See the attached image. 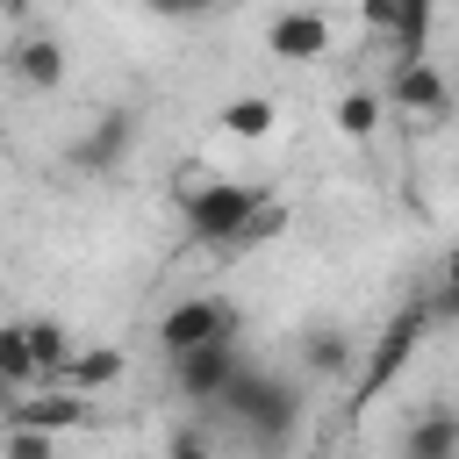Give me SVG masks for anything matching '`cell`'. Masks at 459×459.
<instances>
[{
	"label": "cell",
	"mask_w": 459,
	"mask_h": 459,
	"mask_svg": "<svg viewBox=\"0 0 459 459\" xmlns=\"http://www.w3.org/2000/svg\"><path fill=\"white\" fill-rule=\"evenodd\" d=\"M273 194H258V186H244V179H172V208H179V222H186V244H201V251H215V258H230V244L244 237V222L265 208Z\"/></svg>",
	"instance_id": "obj_1"
},
{
	"label": "cell",
	"mask_w": 459,
	"mask_h": 459,
	"mask_svg": "<svg viewBox=\"0 0 459 459\" xmlns=\"http://www.w3.org/2000/svg\"><path fill=\"white\" fill-rule=\"evenodd\" d=\"M215 409H222L251 445H265V452H280V445L301 430V394H294L280 373L251 366V359H237V373H230V387L215 394Z\"/></svg>",
	"instance_id": "obj_2"
},
{
	"label": "cell",
	"mask_w": 459,
	"mask_h": 459,
	"mask_svg": "<svg viewBox=\"0 0 459 459\" xmlns=\"http://www.w3.org/2000/svg\"><path fill=\"white\" fill-rule=\"evenodd\" d=\"M430 323H437V308H430V294H416V301H402L387 323H380V337L366 344V359H359V380H351V402H344V416L359 423L394 380H402V366L423 351V337H430Z\"/></svg>",
	"instance_id": "obj_3"
},
{
	"label": "cell",
	"mask_w": 459,
	"mask_h": 459,
	"mask_svg": "<svg viewBox=\"0 0 459 459\" xmlns=\"http://www.w3.org/2000/svg\"><path fill=\"white\" fill-rule=\"evenodd\" d=\"M129 151H136V108H100V115L86 122V136L65 151V165H72L79 179H108V172L129 165Z\"/></svg>",
	"instance_id": "obj_4"
},
{
	"label": "cell",
	"mask_w": 459,
	"mask_h": 459,
	"mask_svg": "<svg viewBox=\"0 0 459 459\" xmlns=\"http://www.w3.org/2000/svg\"><path fill=\"white\" fill-rule=\"evenodd\" d=\"M237 330H244V316H237L222 294H194V301H172V308L158 316L165 359H172V351H194V344H215V337H237Z\"/></svg>",
	"instance_id": "obj_5"
},
{
	"label": "cell",
	"mask_w": 459,
	"mask_h": 459,
	"mask_svg": "<svg viewBox=\"0 0 459 459\" xmlns=\"http://www.w3.org/2000/svg\"><path fill=\"white\" fill-rule=\"evenodd\" d=\"M237 337H215V344H194V351H172L165 366H172V394L179 402H208L215 409V394L230 387V373H237Z\"/></svg>",
	"instance_id": "obj_6"
},
{
	"label": "cell",
	"mask_w": 459,
	"mask_h": 459,
	"mask_svg": "<svg viewBox=\"0 0 459 459\" xmlns=\"http://www.w3.org/2000/svg\"><path fill=\"white\" fill-rule=\"evenodd\" d=\"M387 108L394 115H416V122H445L452 115V86H445V72L430 57H409V65L387 72Z\"/></svg>",
	"instance_id": "obj_7"
},
{
	"label": "cell",
	"mask_w": 459,
	"mask_h": 459,
	"mask_svg": "<svg viewBox=\"0 0 459 459\" xmlns=\"http://www.w3.org/2000/svg\"><path fill=\"white\" fill-rule=\"evenodd\" d=\"M330 14H316V7H280L273 22H265V50L280 57V65H316V57H330Z\"/></svg>",
	"instance_id": "obj_8"
},
{
	"label": "cell",
	"mask_w": 459,
	"mask_h": 459,
	"mask_svg": "<svg viewBox=\"0 0 459 459\" xmlns=\"http://www.w3.org/2000/svg\"><path fill=\"white\" fill-rule=\"evenodd\" d=\"M7 72H14L29 93H57V86H65V36H50V29H29V36H14V50H7Z\"/></svg>",
	"instance_id": "obj_9"
},
{
	"label": "cell",
	"mask_w": 459,
	"mask_h": 459,
	"mask_svg": "<svg viewBox=\"0 0 459 459\" xmlns=\"http://www.w3.org/2000/svg\"><path fill=\"white\" fill-rule=\"evenodd\" d=\"M7 423H36V430H79V423H93V394H79V387H36V394H14Z\"/></svg>",
	"instance_id": "obj_10"
},
{
	"label": "cell",
	"mask_w": 459,
	"mask_h": 459,
	"mask_svg": "<svg viewBox=\"0 0 459 459\" xmlns=\"http://www.w3.org/2000/svg\"><path fill=\"white\" fill-rule=\"evenodd\" d=\"M402 459H459V409L452 402H430L402 430Z\"/></svg>",
	"instance_id": "obj_11"
},
{
	"label": "cell",
	"mask_w": 459,
	"mask_h": 459,
	"mask_svg": "<svg viewBox=\"0 0 459 459\" xmlns=\"http://www.w3.org/2000/svg\"><path fill=\"white\" fill-rule=\"evenodd\" d=\"M351 359H359V344H351L337 323H316V330L301 337V366H308L316 380H344V373H351Z\"/></svg>",
	"instance_id": "obj_12"
},
{
	"label": "cell",
	"mask_w": 459,
	"mask_h": 459,
	"mask_svg": "<svg viewBox=\"0 0 459 459\" xmlns=\"http://www.w3.org/2000/svg\"><path fill=\"white\" fill-rule=\"evenodd\" d=\"M29 351H36V373H43V387H65V366H72V330L65 323H50V316H29Z\"/></svg>",
	"instance_id": "obj_13"
},
{
	"label": "cell",
	"mask_w": 459,
	"mask_h": 459,
	"mask_svg": "<svg viewBox=\"0 0 459 459\" xmlns=\"http://www.w3.org/2000/svg\"><path fill=\"white\" fill-rule=\"evenodd\" d=\"M122 373H129V359H122L115 344H79V351H72V366H65V387L100 394V387H115Z\"/></svg>",
	"instance_id": "obj_14"
},
{
	"label": "cell",
	"mask_w": 459,
	"mask_h": 459,
	"mask_svg": "<svg viewBox=\"0 0 459 459\" xmlns=\"http://www.w3.org/2000/svg\"><path fill=\"white\" fill-rule=\"evenodd\" d=\"M430 22H437V0H402V7H394V29H387V50H394V65H409V57H430Z\"/></svg>",
	"instance_id": "obj_15"
},
{
	"label": "cell",
	"mask_w": 459,
	"mask_h": 459,
	"mask_svg": "<svg viewBox=\"0 0 459 459\" xmlns=\"http://www.w3.org/2000/svg\"><path fill=\"white\" fill-rule=\"evenodd\" d=\"M0 373L14 380V394H36L43 387L36 351H29V323H0Z\"/></svg>",
	"instance_id": "obj_16"
},
{
	"label": "cell",
	"mask_w": 459,
	"mask_h": 459,
	"mask_svg": "<svg viewBox=\"0 0 459 459\" xmlns=\"http://www.w3.org/2000/svg\"><path fill=\"white\" fill-rule=\"evenodd\" d=\"M273 122H280V108H273L265 93H237V100H222V129H230V136H244V143L273 136Z\"/></svg>",
	"instance_id": "obj_17"
},
{
	"label": "cell",
	"mask_w": 459,
	"mask_h": 459,
	"mask_svg": "<svg viewBox=\"0 0 459 459\" xmlns=\"http://www.w3.org/2000/svg\"><path fill=\"white\" fill-rule=\"evenodd\" d=\"M330 115H337V129H344L351 143H366V136L380 129L387 100H380V93H366V86H351V93H337V108H330Z\"/></svg>",
	"instance_id": "obj_18"
},
{
	"label": "cell",
	"mask_w": 459,
	"mask_h": 459,
	"mask_svg": "<svg viewBox=\"0 0 459 459\" xmlns=\"http://www.w3.org/2000/svg\"><path fill=\"white\" fill-rule=\"evenodd\" d=\"M0 459H57V430L7 423V430H0Z\"/></svg>",
	"instance_id": "obj_19"
},
{
	"label": "cell",
	"mask_w": 459,
	"mask_h": 459,
	"mask_svg": "<svg viewBox=\"0 0 459 459\" xmlns=\"http://www.w3.org/2000/svg\"><path fill=\"white\" fill-rule=\"evenodd\" d=\"M430 308H437V323H459V244H452V251H445V265H437Z\"/></svg>",
	"instance_id": "obj_20"
},
{
	"label": "cell",
	"mask_w": 459,
	"mask_h": 459,
	"mask_svg": "<svg viewBox=\"0 0 459 459\" xmlns=\"http://www.w3.org/2000/svg\"><path fill=\"white\" fill-rule=\"evenodd\" d=\"M280 230H287V201H265V208L244 222V237L230 244V258H237V251H251V244H265V237H280Z\"/></svg>",
	"instance_id": "obj_21"
},
{
	"label": "cell",
	"mask_w": 459,
	"mask_h": 459,
	"mask_svg": "<svg viewBox=\"0 0 459 459\" xmlns=\"http://www.w3.org/2000/svg\"><path fill=\"white\" fill-rule=\"evenodd\" d=\"M165 459H215V445H208L201 430H172V445H165Z\"/></svg>",
	"instance_id": "obj_22"
},
{
	"label": "cell",
	"mask_w": 459,
	"mask_h": 459,
	"mask_svg": "<svg viewBox=\"0 0 459 459\" xmlns=\"http://www.w3.org/2000/svg\"><path fill=\"white\" fill-rule=\"evenodd\" d=\"M394 7H402V0H359V22H366L373 36H387V29H394Z\"/></svg>",
	"instance_id": "obj_23"
},
{
	"label": "cell",
	"mask_w": 459,
	"mask_h": 459,
	"mask_svg": "<svg viewBox=\"0 0 459 459\" xmlns=\"http://www.w3.org/2000/svg\"><path fill=\"white\" fill-rule=\"evenodd\" d=\"M151 14H165V22H194V14H208L201 0H143Z\"/></svg>",
	"instance_id": "obj_24"
},
{
	"label": "cell",
	"mask_w": 459,
	"mask_h": 459,
	"mask_svg": "<svg viewBox=\"0 0 459 459\" xmlns=\"http://www.w3.org/2000/svg\"><path fill=\"white\" fill-rule=\"evenodd\" d=\"M7 409H14V380L0 373V416H7Z\"/></svg>",
	"instance_id": "obj_25"
},
{
	"label": "cell",
	"mask_w": 459,
	"mask_h": 459,
	"mask_svg": "<svg viewBox=\"0 0 459 459\" xmlns=\"http://www.w3.org/2000/svg\"><path fill=\"white\" fill-rule=\"evenodd\" d=\"M201 7H230V0H201Z\"/></svg>",
	"instance_id": "obj_26"
},
{
	"label": "cell",
	"mask_w": 459,
	"mask_h": 459,
	"mask_svg": "<svg viewBox=\"0 0 459 459\" xmlns=\"http://www.w3.org/2000/svg\"><path fill=\"white\" fill-rule=\"evenodd\" d=\"M394 459H402V452H394Z\"/></svg>",
	"instance_id": "obj_27"
}]
</instances>
